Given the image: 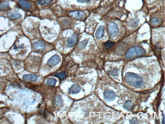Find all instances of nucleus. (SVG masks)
Listing matches in <instances>:
<instances>
[{
	"mask_svg": "<svg viewBox=\"0 0 165 124\" xmlns=\"http://www.w3.org/2000/svg\"><path fill=\"white\" fill-rule=\"evenodd\" d=\"M125 79L129 84L136 88H141L144 85V82L142 77L133 72L126 73Z\"/></svg>",
	"mask_w": 165,
	"mask_h": 124,
	"instance_id": "nucleus-1",
	"label": "nucleus"
},
{
	"mask_svg": "<svg viewBox=\"0 0 165 124\" xmlns=\"http://www.w3.org/2000/svg\"><path fill=\"white\" fill-rule=\"evenodd\" d=\"M146 54V51L142 47L139 46H134L127 50L126 52V57L127 59H129L138 56L143 55Z\"/></svg>",
	"mask_w": 165,
	"mask_h": 124,
	"instance_id": "nucleus-2",
	"label": "nucleus"
},
{
	"mask_svg": "<svg viewBox=\"0 0 165 124\" xmlns=\"http://www.w3.org/2000/svg\"><path fill=\"white\" fill-rule=\"evenodd\" d=\"M107 29L110 35L112 37H115L118 34L119 32L118 26L114 22H110L107 25Z\"/></svg>",
	"mask_w": 165,
	"mask_h": 124,
	"instance_id": "nucleus-3",
	"label": "nucleus"
},
{
	"mask_svg": "<svg viewBox=\"0 0 165 124\" xmlns=\"http://www.w3.org/2000/svg\"><path fill=\"white\" fill-rule=\"evenodd\" d=\"M104 96L105 99L109 102L114 101L117 96L114 91L110 89H107L105 91Z\"/></svg>",
	"mask_w": 165,
	"mask_h": 124,
	"instance_id": "nucleus-4",
	"label": "nucleus"
},
{
	"mask_svg": "<svg viewBox=\"0 0 165 124\" xmlns=\"http://www.w3.org/2000/svg\"><path fill=\"white\" fill-rule=\"evenodd\" d=\"M45 44L44 42L42 41H37L33 43L34 50L37 52H42L45 49Z\"/></svg>",
	"mask_w": 165,
	"mask_h": 124,
	"instance_id": "nucleus-5",
	"label": "nucleus"
},
{
	"mask_svg": "<svg viewBox=\"0 0 165 124\" xmlns=\"http://www.w3.org/2000/svg\"><path fill=\"white\" fill-rule=\"evenodd\" d=\"M61 61V58L57 55L52 56L47 61V64L50 66H54L58 64Z\"/></svg>",
	"mask_w": 165,
	"mask_h": 124,
	"instance_id": "nucleus-6",
	"label": "nucleus"
},
{
	"mask_svg": "<svg viewBox=\"0 0 165 124\" xmlns=\"http://www.w3.org/2000/svg\"><path fill=\"white\" fill-rule=\"evenodd\" d=\"M78 40V35L76 33L74 34L67 41V46L69 47H73L77 43Z\"/></svg>",
	"mask_w": 165,
	"mask_h": 124,
	"instance_id": "nucleus-7",
	"label": "nucleus"
},
{
	"mask_svg": "<svg viewBox=\"0 0 165 124\" xmlns=\"http://www.w3.org/2000/svg\"><path fill=\"white\" fill-rule=\"evenodd\" d=\"M7 17L11 20L18 19L22 17V15L17 11H14L9 13L7 14Z\"/></svg>",
	"mask_w": 165,
	"mask_h": 124,
	"instance_id": "nucleus-8",
	"label": "nucleus"
},
{
	"mask_svg": "<svg viewBox=\"0 0 165 124\" xmlns=\"http://www.w3.org/2000/svg\"><path fill=\"white\" fill-rule=\"evenodd\" d=\"M81 90V87L77 84L72 85L69 91V93L70 94H76L80 92Z\"/></svg>",
	"mask_w": 165,
	"mask_h": 124,
	"instance_id": "nucleus-9",
	"label": "nucleus"
},
{
	"mask_svg": "<svg viewBox=\"0 0 165 124\" xmlns=\"http://www.w3.org/2000/svg\"><path fill=\"white\" fill-rule=\"evenodd\" d=\"M38 77L35 75L28 74L25 75L23 77V79L25 81L29 82H35L38 79Z\"/></svg>",
	"mask_w": 165,
	"mask_h": 124,
	"instance_id": "nucleus-10",
	"label": "nucleus"
},
{
	"mask_svg": "<svg viewBox=\"0 0 165 124\" xmlns=\"http://www.w3.org/2000/svg\"><path fill=\"white\" fill-rule=\"evenodd\" d=\"M69 15L75 18H83L86 15L83 12L78 11L71 12L69 14Z\"/></svg>",
	"mask_w": 165,
	"mask_h": 124,
	"instance_id": "nucleus-11",
	"label": "nucleus"
},
{
	"mask_svg": "<svg viewBox=\"0 0 165 124\" xmlns=\"http://www.w3.org/2000/svg\"><path fill=\"white\" fill-rule=\"evenodd\" d=\"M19 3L22 7L26 9H29L32 8L30 4L24 0H20L19 1Z\"/></svg>",
	"mask_w": 165,
	"mask_h": 124,
	"instance_id": "nucleus-12",
	"label": "nucleus"
},
{
	"mask_svg": "<svg viewBox=\"0 0 165 124\" xmlns=\"http://www.w3.org/2000/svg\"><path fill=\"white\" fill-rule=\"evenodd\" d=\"M104 30V28L103 26H100L99 27L96 33V36L97 38H101L103 37Z\"/></svg>",
	"mask_w": 165,
	"mask_h": 124,
	"instance_id": "nucleus-13",
	"label": "nucleus"
},
{
	"mask_svg": "<svg viewBox=\"0 0 165 124\" xmlns=\"http://www.w3.org/2000/svg\"><path fill=\"white\" fill-rule=\"evenodd\" d=\"M9 9V4L8 2H3L0 3V11H6Z\"/></svg>",
	"mask_w": 165,
	"mask_h": 124,
	"instance_id": "nucleus-14",
	"label": "nucleus"
},
{
	"mask_svg": "<svg viewBox=\"0 0 165 124\" xmlns=\"http://www.w3.org/2000/svg\"><path fill=\"white\" fill-rule=\"evenodd\" d=\"M139 20L137 18L132 19L130 21L129 23V26L132 28L137 27L138 25Z\"/></svg>",
	"mask_w": 165,
	"mask_h": 124,
	"instance_id": "nucleus-15",
	"label": "nucleus"
},
{
	"mask_svg": "<svg viewBox=\"0 0 165 124\" xmlns=\"http://www.w3.org/2000/svg\"><path fill=\"white\" fill-rule=\"evenodd\" d=\"M57 80L53 78H49L47 79V84L48 85L50 86H55Z\"/></svg>",
	"mask_w": 165,
	"mask_h": 124,
	"instance_id": "nucleus-16",
	"label": "nucleus"
},
{
	"mask_svg": "<svg viewBox=\"0 0 165 124\" xmlns=\"http://www.w3.org/2000/svg\"><path fill=\"white\" fill-rule=\"evenodd\" d=\"M151 22L152 25L157 26L161 23V20L160 18L154 17L151 19Z\"/></svg>",
	"mask_w": 165,
	"mask_h": 124,
	"instance_id": "nucleus-17",
	"label": "nucleus"
},
{
	"mask_svg": "<svg viewBox=\"0 0 165 124\" xmlns=\"http://www.w3.org/2000/svg\"><path fill=\"white\" fill-rule=\"evenodd\" d=\"M53 0H40L38 2V4L40 6H43L49 4Z\"/></svg>",
	"mask_w": 165,
	"mask_h": 124,
	"instance_id": "nucleus-18",
	"label": "nucleus"
},
{
	"mask_svg": "<svg viewBox=\"0 0 165 124\" xmlns=\"http://www.w3.org/2000/svg\"><path fill=\"white\" fill-rule=\"evenodd\" d=\"M115 43L112 41H108L104 44V46L106 49H109L114 45Z\"/></svg>",
	"mask_w": 165,
	"mask_h": 124,
	"instance_id": "nucleus-19",
	"label": "nucleus"
},
{
	"mask_svg": "<svg viewBox=\"0 0 165 124\" xmlns=\"http://www.w3.org/2000/svg\"><path fill=\"white\" fill-rule=\"evenodd\" d=\"M124 106L125 108L127 110H130L132 108V103L130 101H127L125 103Z\"/></svg>",
	"mask_w": 165,
	"mask_h": 124,
	"instance_id": "nucleus-20",
	"label": "nucleus"
},
{
	"mask_svg": "<svg viewBox=\"0 0 165 124\" xmlns=\"http://www.w3.org/2000/svg\"><path fill=\"white\" fill-rule=\"evenodd\" d=\"M88 41L87 40H84L81 41L78 45V47L80 49H83L85 47L88 43Z\"/></svg>",
	"mask_w": 165,
	"mask_h": 124,
	"instance_id": "nucleus-21",
	"label": "nucleus"
},
{
	"mask_svg": "<svg viewBox=\"0 0 165 124\" xmlns=\"http://www.w3.org/2000/svg\"><path fill=\"white\" fill-rule=\"evenodd\" d=\"M56 77H58L61 79L64 78L66 76V73L64 71H63L60 73H57L55 74Z\"/></svg>",
	"mask_w": 165,
	"mask_h": 124,
	"instance_id": "nucleus-22",
	"label": "nucleus"
},
{
	"mask_svg": "<svg viewBox=\"0 0 165 124\" xmlns=\"http://www.w3.org/2000/svg\"><path fill=\"white\" fill-rule=\"evenodd\" d=\"M129 122L130 124H139L138 120L136 118H132V119L130 120Z\"/></svg>",
	"mask_w": 165,
	"mask_h": 124,
	"instance_id": "nucleus-23",
	"label": "nucleus"
},
{
	"mask_svg": "<svg viewBox=\"0 0 165 124\" xmlns=\"http://www.w3.org/2000/svg\"><path fill=\"white\" fill-rule=\"evenodd\" d=\"M63 23L64 25L65 26H69L70 24V23L69 21L67 20H65L64 21Z\"/></svg>",
	"mask_w": 165,
	"mask_h": 124,
	"instance_id": "nucleus-24",
	"label": "nucleus"
},
{
	"mask_svg": "<svg viewBox=\"0 0 165 124\" xmlns=\"http://www.w3.org/2000/svg\"><path fill=\"white\" fill-rule=\"evenodd\" d=\"M91 0H77V2L79 3H85L90 2Z\"/></svg>",
	"mask_w": 165,
	"mask_h": 124,
	"instance_id": "nucleus-25",
	"label": "nucleus"
},
{
	"mask_svg": "<svg viewBox=\"0 0 165 124\" xmlns=\"http://www.w3.org/2000/svg\"><path fill=\"white\" fill-rule=\"evenodd\" d=\"M111 75L113 76L117 75V71L116 70L114 71H112V72H111Z\"/></svg>",
	"mask_w": 165,
	"mask_h": 124,
	"instance_id": "nucleus-26",
	"label": "nucleus"
},
{
	"mask_svg": "<svg viewBox=\"0 0 165 124\" xmlns=\"http://www.w3.org/2000/svg\"><path fill=\"white\" fill-rule=\"evenodd\" d=\"M163 119H162V120H163V121H162V123L164 124V116L163 115Z\"/></svg>",
	"mask_w": 165,
	"mask_h": 124,
	"instance_id": "nucleus-27",
	"label": "nucleus"
}]
</instances>
